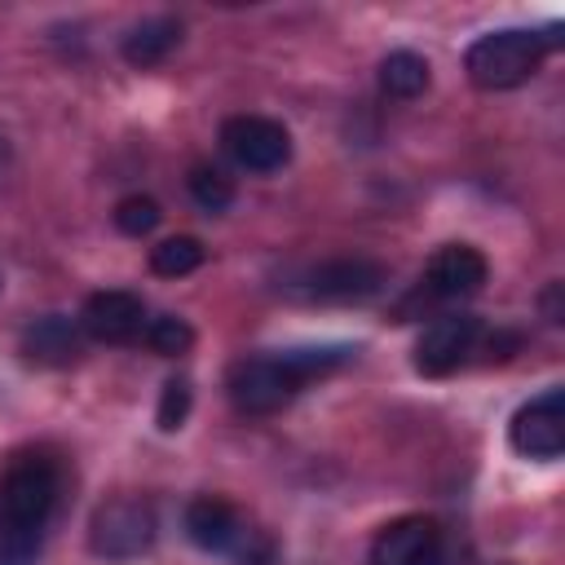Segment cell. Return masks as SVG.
<instances>
[{
  "mask_svg": "<svg viewBox=\"0 0 565 565\" xmlns=\"http://www.w3.org/2000/svg\"><path fill=\"white\" fill-rule=\"evenodd\" d=\"M62 463L44 450H22L0 481V565H35L44 530L57 512Z\"/></svg>",
  "mask_w": 565,
  "mask_h": 565,
  "instance_id": "1",
  "label": "cell"
},
{
  "mask_svg": "<svg viewBox=\"0 0 565 565\" xmlns=\"http://www.w3.org/2000/svg\"><path fill=\"white\" fill-rule=\"evenodd\" d=\"M358 349L353 344H305V349H282V353H256L238 358L225 375L230 402L243 415H274L282 411L305 384L340 371Z\"/></svg>",
  "mask_w": 565,
  "mask_h": 565,
  "instance_id": "2",
  "label": "cell"
},
{
  "mask_svg": "<svg viewBox=\"0 0 565 565\" xmlns=\"http://www.w3.org/2000/svg\"><path fill=\"white\" fill-rule=\"evenodd\" d=\"M561 26H547V31H525V26H503V31H490V35H477L463 53V71L477 88L486 93H503V88H516L525 84L543 57L561 44L556 35Z\"/></svg>",
  "mask_w": 565,
  "mask_h": 565,
  "instance_id": "3",
  "label": "cell"
},
{
  "mask_svg": "<svg viewBox=\"0 0 565 565\" xmlns=\"http://www.w3.org/2000/svg\"><path fill=\"white\" fill-rule=\"evenodd\" d=\"M154 534H159L154 508L146 499H132V494L102 503L88 521V547L102 561H132V556L150 552Z\"/></svg>",
  "mask_w": 565,
  "mask_h": 565,
  "instance_id": "4",
  "label": "cell"
},
{
  "mask_svg": "<svg viewBox=\"0 0 565 565\" xmlns=\"http://www.w3.org/2000/svg\"><path fill=\"white\" fill-rule=\"evenodd\" d=\"M388 282V269L371 256H331V260H318L309 265L291 291L305 296V300H322V305H349V300H371L380 296Z\"/></svg>",
  "mask_w": 565,
  "mask_h": 565,
  "instance_id": "5",
  "label": "cell"
},
{
  "mask_svg": "<svg viewBox=\"0 0 565 565\" xmlns=\"http://www.w3.org/2000/svg\"><path fill=\"white\" fill-rule=\"evenodd\" d=\"M481 344V318L477 313H441L424 327V335L415 340V371L428 380H441L450 371H459Z\"/></svg>",
  "mask_w": 565,
  "mask_h": 565,
  "instance_id": "6",
  "label": "cell"
},
{
  "mask_svg": "<svg viewBox=\"0 0 565 565\" xmlns=\"http://www.w3.org/2000/svg\"><path fill=\"white\" fill-rule=\"evenodd\" d=\"M221 146L247 172H278L291 159V137L269 115H230L221 124Z\"/></svg>",
  "mask_w": 565,
  "mask_h": 565,
  "instance_id": "7",
  "label": "cell"
},
{
  "mask_svg": "<svg viewBox=\"0 0 565 565\" xmlns=\"http://www.w3.org/2000/svg\"><path fill=\"white\" fill-rule=\"evenodd\" d=\"M508 441L516 455L525 459H561L565 450V388H543L539 397H530L512 424H508Z\"/></svg>",
  "mask_w": 565,
  "mask_h": 565,
  "instance_id": "8",
  "label": "cell"
},
{
  "mask_svg": "<svg viewBox=\"0 0 565 565\" xmlns=\"http://www.w3.org/2000/svg\"><path fill=\"white\" fill-rule=\"evenodd\" d=\"M185 534L194 547L203 552H234L243 561H252V539L256 530L243 521V512L221 499V494H199L185 503Z\"/></svg>",
  "mask_w": 565,
  "mask_h": 565,
  "instance_id": "9",
  "label": "cell"
},
{
  "mask_svg": "<svg viewBox=\"0 0 565 565\" xmlns=\"http://www.w3.org/2000/svg\"><path fill=\"white\" fill-rule=\"evenodd\" d=\"M366 565H446V534L433 516H397L375 534Z\"/></svg>",
  "mask_w": 565,
  "mask_h": 565,
  "instance_id": "10",
  "label": "cell"
},
{
  "mask_svg": "<svg viewBox=\"0 0 565 565\" xmlns=\"http://www.w3.org/2000/svg\"><path fill=\"white\" fill-rule=\"evenodd\" d=\"M146 305L132 291H93L79 309V331L97 344H132L146 331Z\"/></svg>",
  "mask_w": 565,
  "mask_h": 565,
  "instance_id": "11",
  "label": "cell"
},
{
  "mask_svg": "<svg viewBox=\"0 0 565 565\" xmlns=\"http://www.w3.org/2000/svg\"><path fill=\"white\" fill-rule=\"evenodd\" d=\"M486 256L477 252V247H468V243H446L433 260H428V269H424V291L433 296V300H459V296H472V291H481V282H486Z\"/></svg>",
  "mask_w": 565,
  "mask_h": 565,
  "instance_id": "12",
  "label": "cell"
},
{
  "mask_svg": "<svg viewBox=\"0 0 565 565\" xmlns=\"http://www.w3.org/2000/svg\"><path fill=\"white\" fill-rule=\"evenodd\" d=\"M18 344H22V358L35 366H71L84 353V331H79V318L71 322L66 313H44L22 327Z\"/></svg>",
  "mask_w": 565,
  "mask_h": 565,
  "instance_id": "13",
  "label": "cell"
},
{
  "mask_svg": "<svg viewBox=\"0 0 565 565\" xmlns=\"http://www.w3.org/2000/svg\"><path fill=\"white\" fill-rule=\"evenodd\" d=\"M177 44H181V22L159 13V18H141L137 26H128L119 49H124L128 66H159Z\"/></svg>",
  "mask_w": 565,
  "mask_h": 565,
  "instance_id": "14",
  "label": "cell"
},
{
  "mask_svg": "<svg viewBox=\"0 0 565 565\" xmlns=\"http://www.w3.org/2000/svg\"><path fill=\"white\" fill-rule=\"evenodd\" d=\"M380 88L388 97H419L428 88V62L411 49H397L380 62Z\"/></svg>",
  "mask_w": 565,
  "mask_h": 565,
  "instance_id": "15",
  "label": "cell"
},
{
  "mask_svg": "<svg viewBox=\"0 0 565 565\" xmlns=\"http://www.w3.org/2000/svg\"><path fill=\"white\" fill-rule=\"evenodd\" d=\"M199 265H203V243L190 234H177V238H163L159 247H150V269L159 278H185Z\"/></svg>",
  "mask_w": 565,
  "mask_h": 565,
  "instance_id": "16",
  "label": "cell"
},
{
  "mask_svg": "<svg viewBox=\"0 0 565 565\" xmlns=\"http://www.w3.org/2000/svg\"><path fill=\"white\" fill-rule=\"evenodd\" d=\"M185 185H190V199L203 212H225L234 203V181L221 168H212V163H194L190 177H185Z\"/></svg>",
  "mask_w": 565,
  "mask_h": 565,
  "instance_id": "17",
  "label": "cell"
},
{
  "mask_svg": "<svg viewBox=\"0 0 565 565\" xmlns=\"http://www.w3.org/2000/svg\"><path fill=\"white\" fill-rule=\"evenodd\" d=\"M141 340H146L159 358H177V353H185V349L194 344V331H190V322H185V318L163 313V318H150V322H146Z\"/></svg>",
  "mask_w": 565,
  "mask_h": 565,
  "instance_id": "18",
  "label": "cell"
},
{
  "mask_svg": "<svg viewBox=\"0 0 565 565\" xmlns=\"http://www.w3.org/2000/svg\"><path fill=\"white\" fill-rule=\"evenodd\" d=\"M159 221H163V212H159V203H154V199H146V194H128V199H119V203H115V225H119L128 238L150 234Z\"/></svg>",
  "mask_w": 565,
  "mask_h": 565,
  "instance_id": "19",
  "label": "cell"
},
{
  "mask_svg": "<svg viewBox=\"0 0 565 565\" xmlns=\"http://www.w3.org/2000/svg\"><path fill=\"white\" fill-rule=\"evenodd\" d=\"M190 402H194L190 380H185V375L168 380V384H163V397H159V411H154L159 428H163V433H177V428L185 424V415H190Z\"/></svg>",
  "mask_w": 565,
  "mask_h": 565,
  "instance_id": "20",
  "label": "cell"
},
{
  "mask_svg": "<svg viewBox=\"0 0 565 565\" xmlns=\"http://www.w3.org/2000/svg\"><path fill=\"white\" fill-rule=\"evenodd\" d=\"M0 159H4V141H0Z\"/></svg>",
  "mask_w": 565,
  "mask_h": 565,
  "instance_id": "21",
  "label": "cell"
}]
</instances>
